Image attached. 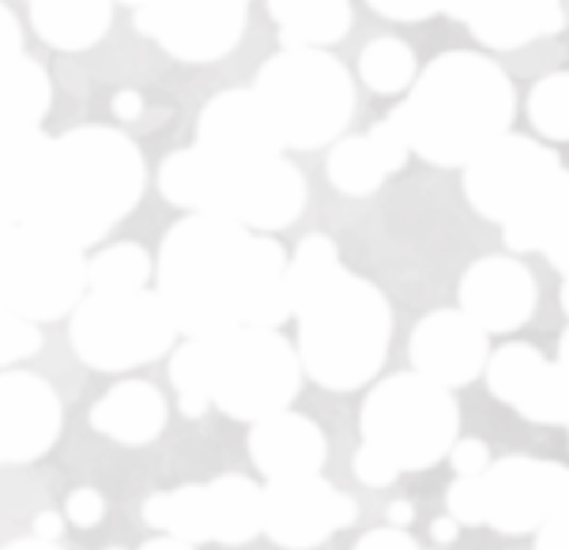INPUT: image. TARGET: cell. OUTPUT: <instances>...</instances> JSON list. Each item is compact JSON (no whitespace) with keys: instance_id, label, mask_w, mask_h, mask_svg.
<instances>
[{"instance_id":"6da1fadb","label":"cell","mask_w":569,"mask_h":550,"mask_svg":"<svg viewBox=\"0 0 569 550\" xmlns=\"http://www.w3.org/2000/svg\"><path fill=\"white\" fill-rule=\"evenodd\" d=\"M148 162L118 124H76L50 137L23 223L91 249L140 204Z\"/></svg>"},{"instance_id":"7a4b0ae2","label":"cell","mask_w":569,"mask_h":550,"mask_svg":"<svg viewBox=\"0 0 569 550\" xmlns=\"http://www.w3.org/2000/svg\"><path fill=\"white\" fill-rule=\"evenodd\" d=\"M408 99L389 113L408 151L430 167H465L517 118L513 80L483 53L449 50L419 69Z\"/></svg>"},{"instance_id":"3957f363","label":"cell","mask_w":569,"mask_h":550,"mask_svg":"<svg viewBox=\"0 0 569 550\" xmlns=\"http://www.w3.org/2000/svg\"><path fill=\"white\" fill-rule=\"evenodd\" d=\"M253 234L216 216H181L156 260V291L189 340L242 328Z\"/></svg>"},{"instance_id":"277c9868","label":"cell","mask_w":569,"mask_h":550,"mask_svg":"<svg viewBox=\"0 0 569 550\" xmlns=\"http://www.w3.org/2000/svg\"><path fill=\"white\" fill-rule=\"evenodd\" d=\"M162 200L189 216H216L257 234L291 227L306 211V178L287 156L219 159L197 143L170 151L159 167Z\"/></svg>"},{"instance_id":"5b68a950","label":"cell","mask_w":569,"mask_h":550,"mask_svg":"<svg viewBox=\"0 0 569 550\" xmlns=\"http://www.w3.org/2000/svg\"><path fill=\"white\" fill-rule=\"evenodd\" d=\"M298 362L328 392H355L381 373L392 343V306L370 279L340 268L295 310Z\"/></svg>"},{"instance_id":"8992f818","label":"cell","mask_w":569,"mask_h":550,"mask_svg":"<svg viewBox=\"0 0 569 550\" xmlns=\"http://www.w3.org/2000/svg\"><path fill=\"white\" fill-rule=\"evenodd\" d=\"M253 94L283 151L328 148L355 118V80L328 50H279L260 64Z\"/></svg>"},{"instance_id":"52a82bcc","label":"cell","mask_w":569,"mask_h":550,"mask_svg":"<svg viewBox=\"0 0 569 550\" xmlns=\"http://www.w3.org/2000/svg\"><path fill=\"white\" fill-rule=\"evenodd\" d=\"M362 446L378 449L403 471H427L449 457L460 438V408L452 389L422 373H392L373 384L359 411Z\"/></svg>"},{"instance_id":"ba28073f","label":"cell","mask_w":569,"mask_h":550,"mask_svg":"<svg viewBox=\"0 0 569 550\" xmlns=\"http://www.w3.org/2000/svg\"><path fill=\"white\" fill-rule=\"evenodd\" d=\"M302 389V362L279 328H234L208 336L211 408L234 422H260L287 411Z\"/></svg>"},{"instance_id":"9c48e42d","label":"cell","mask_w":569,"mask_h":550,"mask_svg":"<svg viewBox=\"0 0 569 550\" xmlns=\"http://www.w3.org/2000/svg\"><path fill=\"white\" fill-rule=\"evenodd\" d=\"M178 324L159 291H87L69 321V343L87 370L129 373L178 343Z\"/></svg>"},{"instance_id":"30bf717a","label":"cell","mask_w":569,"mask_h":550,"mask_svg":"<svg viewBox=\"0 0 569 550\" xmlns=\"http://www.w3.org/2000/svg\"><path fill=\"white\" fill-rule=\"evenodd\" d=\"M87 294V253L38 227L16 223L0 238V306L34 324L69 317Z\"/></svg>"},{"instance_id":"8fae6325","label":"cell","mask_w":569,"mask_h":550,"mask_svg":"<svg viewBox=\"0 0 569 550\" xmlns=\"http://www.w3.org/2000/svg\"><path fill=\"white\" fill-rule=\"evenodd\" d=\"M566 173L551 148L506 132L465 162V197L487 223L506 227L543 204Z\"/></svg>"},{"instance_id":"7c38bea8","label":"cell","mask_w":569,"mask_h":550,"mask_svg":"<svg viewBox=\"0 0 569 550\" xmlns=\"http://www.w3.org/2000/svg\"><path fill=\"white\" fill-rule=\"evenodd\" d=\"M132 23L173 61L216 64L242 42L249 0H143Z\"/></svg>"},{"instance_id":"4fadbf2b","label":"cell","mask_w":569,"mask_h":550,"mask_svg":"<svg viewBox=\"0 0 569 550\" xmlns=\"http://www.w3.org/2000/svg\"><path fill=\"white\" fill-rule=\"evenodd\" d=\"M483 524L501 536H532L569 509V468L536 457H501L479 476Z\"/></svg>"},{"instance_id":"5bb4252c","label":"cell","mask_w":569,"mask_h":550,"mask_svg":"<svg viewBox=\"0 0 569 550\" xmlns=\"http://www.w3.org/2000/svg\"><path fill=\"white\" fill-rule=\"evenodd\" d=\"M359 520V501L332 487L321 471L268 479L260 487V532L283 550H317Z\"/></svg>"},{"instance_id":"9a60e30c","label":"cell","mask_w":569,"mask_h":550,"mask_svg":"<svg viewBox=\"0 0 569 550\" xmlns=\"http://www.w3.org/2000/svg\"><path fill=\"white\" fill-rule=\"evenodd\" d=\"M490 396L539 427H569V384L532 343H501L483 366Z\"/></svg>"},{"instance_id":"2e32d148","label":"cell","mask_w":569,"mask_h":550,"mask_svg":"<svg viewBox=\"0 0 569 550\" xmlns=\"http://www.w3.org/2000/svg\"><path fill=\"white\" fill-rule=\"evenodd\" d=\"M64 403L31 370H0V468L34 464L61 441Z\"/></svg>"},{"instance_id":"e0dca14e","label":"cell","mask_w":569,"mask_h":550,"mask_svg":"<svg viewBox=\"0 0 569 550\" xmlns=\"http://www.w3.org/2000/svg\"><path fill=\"white\" fill-rule=\"evenodd\" d=\"M411 370L441 389H465L483 373L490 336L465 310H433L411 328Z\"/></svg>"},{"instance_id":"ac0fdd59","label":"cell","mask_w":569,"mask_h":550,"mask_svg":"<svg viewBox=\"0 0 569 550\" xmlns=\"http://www.w3.org/2000/svg\"><path fill=\"white\" fill-rule=\"evenodd\" d=\"M457 298V310H465L487 336H509L532 321L539 287L517 257H483L460 276Z\"/></svg>"},{"instance_id":"d6986e66","label":"cell","mask_w":569,"mask_h":550,"mask_svg":"<svg viewBox=\"0 0 569 550\" xmlns=\"http://www.w3.org/2000/svg\"><path fill=\"white\" fill-rule=\"evenodd\" d=\"M197 148L219 159H276L283 143L253 87H230L204 102L197 118Z\"/></svg>"},{"instance_id":"ffe728a7","label":"cell","mask_w":569,"mask_h":550,"mask_svg":"<svg viewBox=\"0 0 569 550\" xmlns=\"http://www.w3.org/2000/svg\"><path fill=\"white\" fill-rule=\"evenodd\" d=\"M441 12L460 19L490 50H520L566 27L562 0H441Z\"/></svg>"},{"instance_id":"44dd1931","label":"cell","mask_w":569,"mask_h":550,"mask_svg":"<svg viewBox=\"0 0 569 550\" xmlns=\"http://www.w3.org/2000/svg\"><path fill=\"white\" fill-rule=\"evenodd\" d=\"M249 460L264 479L317 476L328 460V438L310 414L276 411L249 427Z\"/></svg>"},{"instance_id":"7402d4cb","label":"cell","mask_w":569,"mask_h":550,"mask_svg":"<svg viewBox=\"0 0 569 550\" xmlns=\"http://www.w3.org/2000/svg\"><path fill=\"white\" fill-rule=\"evenodd\" d=\"M408 140L397 121L385 118L362 137H340L325 159V173L336 192L343 197H373L385 181L408 162Z\"/></svg>"},{"instance_id":"603a6c76","label":"cell","mask_w":569,"mask_h":550,"mask_svg":"<svg viewBox=\"0 0 569 550\" xmlns=\"http://www.w3.org/2000/svg\"><path fill=\"white\" fill-rule=\"evenodd\" d=\"M94 433L118 441V446L140 449L162 438L170 422V403L151 381L129 378L121 384H113L110 392L99 396V403L87 414Z\"/></svg>"},{"instance_id":"cb8c5ba5","label":"cell","mask_w":569,"mask_h":550,"mask_svg":"<svg viewBox=\"0 0 569 550\" xmlns=\"http://www.w3.org/2000/svg\"><path fill=\"white\" fill-rule=\"evenodd\" d=\"M34 34L61 53L99 46L113 27V0H23Z\"/></svg>"},{"instance_id":"d4e9b609","label":"cell","mask_w":569,"mask_h":550,"mask_svg":"<svg viewBox=\"0 0 569 550\" xmlns=\"http://www.w3.org/2000/svg\"><path fill=\"white\" fill-rule=\"evenodd\" d=\"M291 321V294H287V249L272 234H253L246 279L242 328H283Z\"/></svg>"},{"instance_id":"484cf974","label":"cell","mask_w":569,"mask_h":550,"mask_svg":"<svg viewBox=\"0 0 569 550\" xmlns=\"http://www.w3.org/2000/svg\"><path fill=\"white\" fill-rule=\"evenodd\" d=\"M283 50H328L351 31V0H268Z\"/></svg>"},{"instance_id":"4316f807","label":"cell","mask_w":569,"mask_h":550,"mask_svg":"<svg viewBox=\"0 0 569 550\" xmlns=\"http://www.w3.org/2000/svg\"><path fill=\"white\" fill-rule=\"evenodd\" d=\"M46 143H50V137L42 132V124L0 129V227L23 223Z\"/></svg>"},{"instance_id":"83f0119b","label":"cell","mask_w":569,"mask_h":550,"mask_svg":"<svg viewBox=\"0 0 569 550\" xmlns=\"http://www.w3.org/2000/svg\"><path fill=\"white\" fill-rule=\"evenodd\" d=\"M208 490V520L211 543L246 547L260 536V487L249 476L227 471V476L204 482Z\"/></svg>"},{"instance_id":"f1b7e54d","label":"cell","mask_w":569,"mask_h":550,"mask_svg":"<svg viewBox=\"0 0 569 550\" xmlns=\"http://www.w3.org/2000/svg\"><path fill=\"white\" fill-rule=\"evenodd\" d=\"M53 106V80L31 53L0 64V129H34Z\"/></svg>"},{"instance_id":"f546056e","label":"cell","mask_w":569,"mask_h":550,"mask_svg":"<svg viewBox=\"0 0 569 550\" xmlns=\"http://www.w3.org/2000/svg\"><path fill=\"white\" fill-rule=\"evenodd\" d=\"M143 520L159 536L181 539L189 547L211 543V520H208V490L204 482H186L178 490H162L143 501Z\"/></svg>"},{"instance_id":"4dcf8cb0","label":"cell","mask_w":569,"mask_h":550,"mask_svg":"<svg viewBox=\"0 0 569 550\" xmlns=\"http://www.w3.org/2000/svg\"><path fill=\"white\" fill-rule=\"evenodd\" d=\"M156 279V257L140 241H113L87 257V291H140Z\"/></svg>"},{"instance_id":"1f68e13d","label":"cell","mask_w":569,"mask_h":550,"mask_svg":"<svg viewBox=\"0 0 569 550\" xmlns=\"http://www.w3.org/2000/svg\"><path fill=\"white\" fill-rule=\"evenodd\" d=\"M419 76V57L403 38L381 34L359 53V80L373 94H403Z\"/></svg>"},{"instance_id":"d6a6232c","label":"cell","mask_w":569,"mask_h":550,"mask_svg":"<svg viewBox=\"0 0 569 550\" xmlns=\"http://www.w3.org/2000/svg\"><path fill=\"white\" fill-rule=\"evenodd\" d=\"M343 268L340 249L328 234H310L298 241L295 257H287V294H291V317L306 306L321 287Z\"/></svg>"},{"instance_id":"836d02e7","label":"cell","mask_w":569,"mask_h":550,"mask_svg":"<svg viewBox=\"0 0 569 550\" xmlns=\"http://www.w3.org/2000/svg\"><path fill=\"white\" fill-rule=\"evenodd\" d=\"M170 384L178 392V408L186 419L211 411L208 396V340H186L170 354Z\"/></svg>"},{"instance_id":"e575fe53","label":"cell","mask_w":569,"mask_h":550,"mask_svg":"<svg viewBox=\"0 0 569 550\" xmlns=\"http://www.w3.org/2000/svg\"><path fill=\"white\" fill-rule=\"evenodd\" d=\"M528 121L539 137L569 143V72H551L532 87Z\"/></svg>"},{"instance_id":"d590c367","label":"cell","mask_w":569,"mask_h":550,"mask_svg":"<svg viewBox=\"0 0 569 550\" xmlns=\"http://www.w3.org/2000/svg\"><path fill=\"white\" fill-rule=\"evenodd\" d=\"M42 347H46L42 328L0 306V370H16L19 362L34 359Z\"/></svg>"},{"instance_id":"8d00e7d4","label":"cell","mask_w":569,"mask_h":550,"mask_svg":"<svg viewBox=\"0 0 569 550\" xmlns=\"http://www.w3.org/2000/svg\"><path fill=\"white\" fill-rule=\"evenodd\" d=\"M539 253H543L562 276H569V186L558 197V204L551 211L543 227V238H539Z\"/></svg>"},{"instance_id":"74e56055","label":"cell","mask_w":569,"mask_h":550,"mask_svg":"<svg viewBox=\"0 0 569 550\" xmlns=\"http://www.w3.org/2000/svg\"><path fill=\"white\" fill-rule=\"evenodd\" d=\"M64 524L80 528V532H91L106 520V494L99 487H76L69 498H64V509H61Z\"/></svg>"},{"instance_id":"f35d334b","label":"cell","mask_w":569,"mask_h":550,"mask_svg":"<svg viewBox=\"0 0 569 550\" xmlns=\"http://www.w3.org/2000/svg\"><path fill=\"white\" fill-rule=\"evenodd\" d=\"M351 468H355V479H359L362 487H370V490H385V487H392V482L400 479V468L392 464L389 457H381L378 449H370V446H359Z\"/></svg>"},{"instance_id":"ab89813d","label":"cell","mask_w":569,"mask_h":550,"mask_svg":"<svg viewBox=\"0 0 569 550\" xmlns=\"http://www.w3.org/2000/svg\"><path fill=\"white\" fill-rule=\"evenodd\" d=\"M366 4L392 23H422L441 12V0H366Z\"/></svg>"},{"instance_id":"60d3db41","label":"cell","mask_w":569,"mask_h":550,"mask_svg":"<svg viewBox=\"0 0 569 550\" xmlns=\"http://www.w3.org/2000/svg\"><path fill=\"white\" fill-rule=\"evenodd\" d=\"M449 464L457 476H483L490 468V449L479 438H457L449 449Z\"/></svg>"},{"instance_id":"b9f144b4","label":"cell","mask_w":569,"mask_h":550,"mask_svg":"<svg viewBox=\"0 0 569 550\" xmlns=\"http://www.w3.org/2000/svg\"><path fill=\"white\" fill-rule=\"evenodd\" d=\"M355 550H422L415 539L408 536V528H373V532H366L359 543H355Z\"/></svg>"},{"instance_id":"7bdbcfd3","label":"cell","mask_w":569,"mask_h":550,"mask_svg":"<svg viewBox=\"0 0 569 550\" xmlns=\"http://www.w3.org/2000/svg\"><path fill=\"white\" fill-rule=\"evenodd\" d=\"M19 53H27L23 50V23H19L12 8L0 0V64L12 61Z\"/></svg>"},{"instance_id":"ee69618b","label":"cell","mask_w":569,"mask_h":550,"mask_svg":"<svg viewBox=\"0 0 569 550\" xmlns=\"http://www.w3.org/2000/svg\"><path fill=\"white\" fill-rule=\"evenodd\" d=\"M536 550H569V509L547 520L536 532Z\"/></svg>"},{"instance_id":"f6af8a7d","label":"cell","mask_w":569,"mask_h":550,"mask_svg":"<svg viewBox=\"0 0 569 550\" xmlns=\"http://www.w3.org/2000/svg\"><path fill=\"white\" fill-rule=\"evenodd\" d=\"M110 110H113V118H118L121 124H137L143 118V94L140 91H132V87H124V91L113 94V102H110Z\"/></svg>"},{"instance_id":"bcb514c9","label":"cell","mask_w":569,"mask_h":550,"mask_svg":"<svg viewBox=\"0 0 569 550\" xmlns=\"http://www.w3.org/2000/svg\"><path fill=\"white\" fill-rule=\"evenodd\" d=\"M64 517L61 513H38L34 517V536L38 539H50V543H61V536H64Z\"/></svg>"},{"instance_id":"7dc6e473","label":"cell","mask_w":569,"mask_h":550,"mask_svg":"<svg viewBox=\"0 0 569 550\" xmlns=\"http://www.w3.org/2000/svg\"><path fill=\"white\" fill-rule=\"evenodd\" d=\"M430 536H433V543H438V547H449L452 539L460 536V524L446 513V517H438V520L430 524Z\"/></svg>"},{"instance_id":"c3c4849f","label":"cell","mask_w":569,"mask_h":550,"mask_svg":"<svg viewBox=\"0 0 569 550\" xmlns=\"http://www.w3.org/2000/svg\"><path fill=\"white\" fill-rule=\"evenodd\" d=\"M0 550H64L61 543H50V539H38V536H23V539H12Z\"/></svg>"},{"instance_id":"681fc988","label":"cell","mask_w":569,"mask_h":550,"mask_svg":"<svg viewBox=\"0 0 569 550\" xmlns=\"http://www.w3.org/2000/svg\"><path fill=\"white\" fill-rule=\"evenodd\" d=\"M411 520H415V506H411V501H392V506H389V524L392 528H408Z\"/></svg>"},{"instance_id":"f907efd6","label":"cell","mask_w":569,"mask_h":550,"mask_svg":"<svg viewBox=\"0 0 569 550\" xmlns=\"http://www.w3.org/2000/svg\"><path fill=\"white\" fill-rule=\"evenodd\" d=\"M140 550H200V547H189V543H181V539H170V536H156V539H148Z\"/></svg>"},{"instance_id":"816d5d0a","label":"cell","mask_w":569,"mask_h":550,"mask_svg":"<svg viewBox=\"0 0 569 550\" xmlns=\"http://www.w3.org/2000/svg\"><path fill=\"white\" fill-rule=\"evenodd\" d=\"M558 370H562V378H566V384H569V328L562 332V340H558Z\"/></svg>"},{"instance_id":"f5cc1de1","label":"cell","mask_w":569,"mask_h":550,"mask_svg":"<svg viewBox=\"0 0 569 550\" xmlns=\"http://www.w3.org/2000/svg\"><path fill=\"white\" fill-rule=\"evenodd\" d=\"M558 298H562V313L569 317V276L562 279V294H558Z\"/></svg>"},{"instance_id":"db71d44e","label":"cell","mask_w":569,"mask_h":550,"mask_svg":"<svg viewBox=\"0 0 569 550\" xmlns=\"http://www.w3.org/2000/svg\"><path fill=\"white\" fill-rule=\"evenodd\" d=\"M113 4H129V8H140L143 0H113Z\"/></svg>"},{"instance_id":"11a10c76","label":"cell","mask_w":569,"mask_h":550,"mask_svg":"<svg viewBox=\"0 0 569 550\" xmlns=\"http://www.w3.org/2000/svg\"><path fill=\"white\" fill-rule=\"evenodd\" d=\"M106 550H121V547H106Z\"/></svg>"},{"instance_id":"9f6ffc18","label":"cell","mask_w":569,"mask_h":550,"mask_svg":"<svg viewBox=\"0 0 569 550\" xmlns=\"http://www.w3.org/2000/svg\"><path fill=\"white\" fill-rule=\"evenodd\" d=\"M566 430H569V427H566Z\"/></svg>"}]
</instances>
